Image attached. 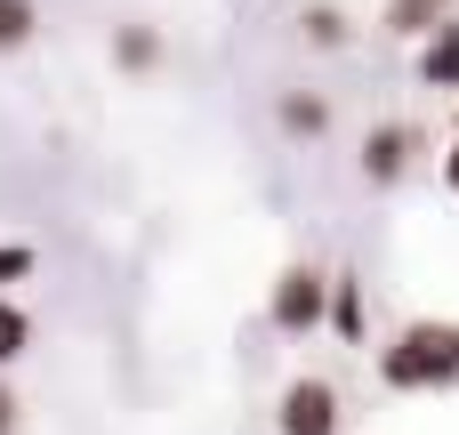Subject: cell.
I'll use <instances>...</instances> for the list:
<instances>
[{
  "instance_id": "9a60e30c",
  "label": "cell",
  "mask_w": 459,
  "mask_h": 435,
  "mask_svg": "<svg viewBox=\"0 0 459 435\" xmlns=\"http://www.w3.org/2000/svg\"><path fill=\"white\" fill-rule=\"evenodd\" d=\"M444 186L459 194V137H452V153H444Z\"/></svg>"
},
{
  "instance_id": "2e32d148",
  "label": "cell",
  "mask_w": 459,
  "mask_h": 435,
  "mask_svg": "<svg viewBox=\"0 0 459 435\" xmlns=\"http://www.w3.org/2000/svg\"><path fill=\"white\" fill-rule=\"evenodd\" d=\"M444 8H459V0H444Z\"/></svg>"
},
{
  "instance_id": "9c48e42d",
  "label": "cell",
  "mask_w": 459,
  "mask_h": 435,
  "mask_svg": "<svg viewBox=\"0 0 459 435\" xmlns=\"http://www.w3.org/2000/svg\"><path fill=\"white\" fill-rule=\"evenodd\" d=\"M331 331L339 339H363V283L355 274H331Z\"/></svg>"
},
{
  "instance_id": "30bf717a",
  "label": "cell",
  "mask_w": 459,
  "mask_h": 435,
  "mask_svg": "<svg viewBox=\"0 0 459 435\" xmlns=\"http://www.w3.org/2000/svg\"><path fill=\"white\" fill-rule=\"evenodd\" d=\"M299 24H307V40H315V48H347V32H355V24H347V16H339L331 0H315V8H307Z\"/></svg>"
},
{
  "instance_id": "8fae6325",
  "label": "cell",
  "mask_w": 459,
  "mask_h": 435,
  "mask_svg": "<svg viewBox=\"0 0 459 435\" xmlns=\"http://www.w3.org/2000/svg\"><path fill=\"white\" fill-rule=\"evenodd\" d=\"M24 347H32V315H24L16 299H0V363H16Z\"/></svg>"
},
{
  "instance_id": "3957f363",
  "label": "cell",
  "mask_w": 459,
  "mask_h": 435,
  "mask_svg": "<svg viewBox=\"0 0 459 435\" xmlns=\"http://www.w3.org/2000/svg\"><path fill=\"white\" fill-rule=\"evenodd\" d=\"M274 428L282 435H339V387L331 379H290L282 404H274Z\"/></svg>"
},
{
  "instance_id": "5bb4252c",
  "label": "cell",
  "mask_w": 459,
  "mask_h": 435,
  "mask_svg": "<svg viewBox=\"0 0 459 435\" xmlns=\"http://www.w3.org/2000/svg\"><path fill=\"white\" fill-rule=\"evenodd\" d=\"M0 435H16V396L0 387Z\"/></svg>"
},
{
  "instance_id": "4fadbf2b",
  "label": "cell",
  "mask_w": 459,
  "mask_h": 435,
  "mask_svg": "<svg viewBox=\"0 0 459 435\" xmlns=\"http://www.w3.org/2000/svg\"><path fill=\"white\" fill-rule=\"evenodd\" d=\"M32 274V250L24 242H0V283H24Z\"/></svg>"
},
{
  "instance_id": "52a82bcc",
  "label": "cell",
  "mask_w": 459,
  "mask_h": 435,
  "mask_svg": "<svg viewBox=\"0 0 459 435\" xmlns=\"http://www.w3.org/2000/svg\"><path fill=\"white\" fill-rule=\"evenodd\" d=\"M420 81H428V89H459V16L420 48Z\"/></svg>"
},
{
  "instance_id": "277c9868",
  "label": "cell",
  "mask_w": 459,
  "mask_h": 435,
  "mask_svg": "<svg viewBox=\"0 0 459 435\" xmlns=\"http://www.w3.org/2000/svg\"><path fill=\"white\" fill-rule=\"evenodd\" d=\"M411 153H420V129H403V121H379V129L363 137V178H371V186H395V178L411 170Z\"/></svg>"
},
{
  "instance_id": "ba28073f",
  "label": "cell",
  "mask_w": 459,
  "mask_h": 435,
  "mask_svg": "<svg viewBox=\"0 0 459 435\" xmlns=\"http://www.w3.org/2000/svg\"><path fill=\"white\" fill-rule=\"evenodd\" d=\"M113 57H121V73H153L161 65V32L153 24H121L113 32Z\"/></svg>"
},
{
  "instance_id": "6da1fadb",
  "label": "cell",
  "mask_w": 459,
  "mask_h": 435,
  "mask_svg": "<svg viewBox=\"0 0 459 435\" xmlns=\"http://www.w3.org/2000/svg\"><path fill=\"white\" fill-rule=\"evenodd\" d=\"M379 379H387L395 396L459 387V323H403V331L379 347Z\"/></svg>"
},
{
  "instance_id": "7c38bea8",
  "label": "cell",
  "mask_w": 459,
  "mask_h": 435,
  "mask_svg": "<svg viewBox=\"0 0 459 435\" xmlns=\"http://www.w3.org/2000/svg\"><path fill=\"white\" fill-rule=\"evenodd\" d=\"M32 24H40V8H32V0H0V48H24V40H32Z\"/></svg>"
},
{
  "instance_id": "5b68a950",
  "label": "cell",
  "mask_w": 459,
  "mask_h": 435,
  "mask_svg": "<svg viewBox=\"0 0 459 435\" xmlns=\"http://www.w3.org/2000/svg\"><path fill=\"white\" fill-rule=\"evenodd\" d=\"M379 24H387L395 40H436V32L452 24V8H444V0H387Z\"/></svg>"
},
{
  "instance_id": "7a4b0ae2",
  "label": "cell",
  "mask_w": 459,
  "mask_h": 435,
  "mask_svg": "<svg viewBox=\"0 0 459 435\" xmlns=\"http://www.w3.org/2000/svg\"><path fill=\"white\" fill-rule=\"evenodd\" d=\"M266 323L274 331H315V323H331V274L323 266H282L274 274V291H266Z\"/></svg>"
},
{
  "instance_id": "8992f818",
  "label": "cell",
  "mask_w": 459,
  "mask_h": 435,
  "mask_svg": "<svg viewBox=\"0 0 459 435\" xmlns=\"http://www.w3.org/2000/svg\"><path fill=\"white\" fill-rule=\"evenodd\" d=\"M274 121H282L290 137H323V129H331V105H323L315 89H290V97H274Z\"/></svg>"
}]
</instances>
